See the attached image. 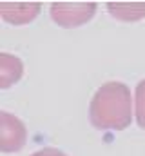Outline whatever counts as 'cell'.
Segmentation results:
<instances>
[{
    "label": "cell",
    "mask_w": 145,
    "mask_h": 156,
    "mask_svg": "<svg viewBox=\"0 0 145 156\" xmlns=\"http://www.w3.org/2000/svg\"><path fill=\"white\" fill-rule=\"evenodd\" d=\"M26 125L22 123V120L2 111L0 115V149L2 153H16L26 145Z\"/></svg>",
    "instance_id": "3957f363"
},
{
    "label": "cell",
    "mask_w": 145,
    "mask_h": 156,
    "mask_svg": "<svg viewBox=\"0 0 145 156\" xmlns=\"http://www.w3.org/2000/svg\"><path fill=\"white\" fill-rule=\"evenodd\" d=\"M134 105H136V122L142 129H145V80L136 85Z\"/></svg>",
    "instance_id": "52a82bcc"
},
{
    "label": "cell",
    "mask_w": 145,
    "mask_h": 156,
    "mask_svg": "<svg viewBox=\"0 0 145 156\" xmlns=\"http://www.w3.org/2000/svg\"><path fill=\"white\" fill-rule=\"evenodd\" d=\"M96 7V2H53L51 18L60 27H78L94 16Z\"/></svg>",
    "instance_id": "7a4b0ae2"
},
{
    "label": "cell",
    "mask_w": 145,
    "mask_h": 156,
    "mask_svg": "<svg viewBox=\"0 0 145 156\" xmlns=\"http://www.w3.org/2000/svg\"><path fill=\"white\" fill-rule=\"evenodd\" d=\"M109 13L123 22H136L145 16V2H109Z\"/></svg>",
    "instance_id": "8992f818"
},
{
    "label": "cell",
    "mask_w": 145,
    "mask_h": 156,
    "mask_svg": "<svg viewBox=\"0 0 145 156\" xmlns=\"http://www.w3.org/2000/svg\"><path fill=\"white\" fill-rule=\"evenodd\" d=\"M89 118L100 131L127 129L133 122V100L129 87L122 82L104 83L91 100Z\"/></svg>",
    "instance_id": "6da1fadb"
},
{
    "label": "cell",
    "mask_w": 145,
    "mask_h": 156,
    "mask_svg": "<svg viewBox=\"0 0 145 156\" xmlns=\"http://www.w3.org/2000/svg\"><path fill=\"white\" fill-rule=\"evenodd\" d=\"M40 7H42L40 2H2L0 13L5 22L20 26L35 20L40 13Z\"/></svg>",
    "instance_id": "277c9868"
},
{
    "label": "cell",
    "mask_w": 145,
    "mask_h": 156,
    "mask_svg": "<svg viewBox=\"0 0 145 156\" xmlns=\"http://www.w3.org/2000/svg\"><path fill=\"white\" fill-rule=\"evenodd\" d=\"M24 75V64L20 58L9 55V53H2L0 55V85L2 89L11 87L15 82H18Z\"/></svg>",
    "instance_id": "5b68a950"
},
{
    "label": "cell",
    "mask_w": 145,
    "mask_h": 156,
    "mask_svg": "<svg viewBox=\"0 0 145 156\" xmlns=\"http://www.w3.org/2000/svg\"><path fill=\"white\" fill-rule=\"evenodd\" d=\"M31 156H67L65 153H62L60 149H55V147H45V149H40L33 153Z\"/></svg>",
    "instance_id": "ba28073f"
}]
</instances>
